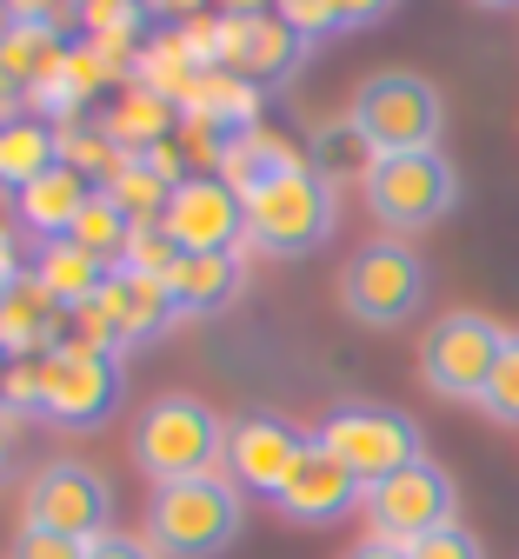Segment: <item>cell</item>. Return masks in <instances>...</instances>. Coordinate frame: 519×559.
Listing matches in <instances>:
<instances>
[{"label":"cell","instance_id":"27","mask_svg":"<svg viewBox=\"0 0 519 559\" xmlns=\"http://www.w3.org/2000/svg\"><path fill=\"white\" fill-rule=\"evenodd\" d=\"M180 260H187V253L167 240V227H133V240H127V253H120V266H127V273H146V280H174Z\"/></svg>","mask_w":519,"mask_h":559},{"label":"cell","instance_id":"9","mask_svg":"<svg viewBox=\"0 0 519 559\" xmlns=\"http://www.w3.org/2000/svg\"><path fill=\"white\" fill-rule=\"evenodd\" d=\"M340 307L359 326H406L426 307V260L406 240H366L346 266H340Z\"/></svg>","mask_w":519,"mask_h":559},{"label":"cell","instance_id":"32","mask_svg":"<svg viewBox=\"0 0 519 559\" xmlns=\"http://www.w3.org/2000/svg\"><path fill=\"white\" fill-rule=\"evenodd\" d=\"M87 559H161L154 546H146V533H101V539H87Z\"/></svg>","mask_w":519,"mask_h":559},{"label":"cell","instance_id":"40","mask_svg":"<svg viewBox=\"0 0 519 559\" xmlns=\"http://www.w3.org/2000/svg\"><path fill=\"white\" fill-rule=\"evenodd\" d=\"M0 460H8V427H0Z\"/></svg>","mask_w":519,"mask_h":559},{"label":"cell","instance_id":"7","mask_svg":"<svg viewBox=\"0 0 519 559\" xmlns=\"http://www.w3.org/2000/svg\"><path fill=\"white\" fill-rule=\"evenodd\" d=\"M499 346H506V326L493 313H480V307L439 313L420 333V380H426V393L480 406V393H486V380L499 367Z\"/></svg>","mask_w":519,"mask_h":559},{"label":"cell","instance_id":"41","mask_svg":"<svg viewBox=\"0 0 519 559\" xmlns=\"http://www.w3.org/2000/svg\"><path fill=\"white\" fill-rule=\"evenodd\" d=\"M0 373H8V354H0Z\"/></svg>","mask_w":519,"mask_h":559},{"label":"cell","instance_id":"16","mask_svg":"<svg viewBox=\"0 0 519 559\" xmlns=\"http://www.w3.org/2000/svg\"><path fill=\"white\" fill-rule=\"evenodd\" d=\"M67 307L40 287L34 273H21L8 294H0V354L8 360H47L54 346L67 340Z\"/></svg>","mask_w":519,"mask_h":559},{"label":"cell","instance_id":"39","mask_svg":"<svg viewBox=\"0 0 519 559\" xmlns=\"http://www.w3.org/2000/svg\"><path fill=\"white\" fill-rule=\"evenodd\" d=\"M473 8H493V14H512V8H519V0H473Z\"/></svg>","mask_w":519,"mask_h":559},{"label":"cell","instance_id":"6","mask_svg":"<svg viewBox=\"0 0 519 559\" xmlns=\"http://www.w3.org/2000/svg\"><path fill=\"white\" fill-rule=\"evenodd\" d=\"M333 227H340V187L327 174H314V160L247 200V240L273 260L314 253L320 240H333Z\"/></svg>","mask_w":519,"mask_h":559},{"label":"cell","instance_id":"30","mask_svg":"<svg viewBox=\"0 0 519 559\" xmlns=\"http://www.w3.org/2000/svg\"><path fill=\"white\" fill-rule=\"evenodd\" d=\"M413 559H486V546H480V533H467L460 520L453 526H439V533H426L420 546H406Z\"/></svg>","mask_w":519,"mask_h":559},{"label":"cell","instance_id":"14","mask_svg":"<svg viewBox=\"0 0 519 559\" xmlns=\"http://www.w3.org/2000/svg\"><path fill=\"white\" fill-rule=\"evenodd\" d=\"M359 500H366V486L314 440L307 447V460H300V473L286 479V493L273 500V513L280 520H293V526H333V520H346V513H359Z\"/></svg>","mask_w":519,"mask_h":559},{"label":"cell","instance_id":"26","mask_svg":"<svg viewBox=\"0 0 519 559\" xmlns=\"http://www.w3.org/2000/svg\"><path fill=\"white\" fill-rule=\"evenodd\" d=\"M480 413L493 427H519V333H506V346H499V367L480 393Z\"/></svg>","mask_w":519,"mask_h":559},{"label":"cell","instance_id":"3","mask_svg":"<svg viewBox=\"0 0 519 559\" xmlns=\"http://www.w3.org/2000/svg\"><path fill=\"white\" fill-rule=\"evenodd\" d=\"M346 120L374 154H420V147H439L447 100H439V87L426 74H413V67H380V74L359 81Z\"/></svg>","mask_w":519,"mask_h":559},{"label":"cell","instance_id":"23","mask_svg":"<svg viewBox=\"0 0 519 559\" xmlns=\"http://www.w3.org/2000/svg\"><path fill=\"white\" fill-rule=\"evenodd\" d=\"M107 193H114V206H120V214L133 221V227H161L167 221V200H174V187L154 174V167H146L140 154H127L107 180H101Z\"/></svg>","mask_w":519,"mask_h":559},{"label":"cell","instance_id":"24","mask_svg":"<svg viewBox=\"0 0 519 559\" xmlns=\"http://www.w3.org/2000/svg\"><path fill=\"white\" fill-rule=\"evenodd\" d=\"M67 240H73V247H87V253H94V260H107V266H120V253H127V240H133V221L120 214L114 193L101 187V193L81 206V221L67 227Z\"/></svg>","mask_w":519,"mask_h":559},{"label":"cell","instance_id":"17","mask_svg":"<svg viewBox=\"0 0 519 559\" xmlns=\"http://www.w3.org/2000/svg\"><path fill=\"white\" fill-rule=\"evenodd\" d=\"M94 193H101V187H94L81 167L60 160V167H47L40 180H27V187L14 193V221H21L40 247H47V240H67V227L81 221V206H87Z\"/></svg>","mask_w":519,"mask_h":559},{"label":"cell","instance_id":"29","mask_svg":"<svg viewBox=\"0 0 519 559\" xmlns=\"http://www.w3.org/2000/svg\"><path fill=\"white\" fill-rule=\"evenodd\" d=\"M273 14H280L286 27H300L307 40H320V34H346L340 0H273Z\"/></svg>","mask_w":519,"mask_h":559},{"label":"cell","instance_id":"18","mask_svg":"<svg viewBox=\"0 0 519 559\" xmlns=\"http://www.w3.org/2000/svg\"><path fill=\"white\" fill-rule=\"evenodd\" d=\"M307 167V154H293L280 133H267V127H240V133H227V147H220V160H213V174L227 180L240 200H253L260 187H273V180H286V174H300Z\"/></svg>","mask_w":519,"mask_h":559},{"label":"cell","instance_id":"10","mask_svg":"<svg viewBox=\"0 0 519 559\" xmlns=\"http://www.w3.org/2000/svg\"><path fill=\"white\" fill-rule=\"evenodd\" d=\"M359 513H366V533H374V539L420 546L426 533H439V526L460 520V486H453V473L439 466V460H413L393 479L366 486Z\"/></svg>","mask_w":519,"mask_h":559},{"label":"cell","instance_id":"34","mask_svg":"<svg viewBox=\"0 0 519 559\" xmlns=\"http://www.w3.org/2000/svg\"><path fill=\"white\" fill-rule=\"evenodd\" d=\"M393 8H400V0H340V21H346V34H359V27L387 21Z\"/></svg>","mask_w":519,"mask_h":559},{"label":"cell","instance_id":"28","mask_svg":"<svg viewBox=\"0 0 519 559\" xmlns=\"http://www.w3.org/2000/svg\"><path fill=\"white\" fill-rule=\"evenodd\" d=\"M8 419H40V360H8L0 373V427Z\"/></svg>","mask_w":519,"mask_h":559},{"label":"cell","instance_id":"13","mask_svg":"<svg viewBox=\"0 0 519 559\" xmlns=\"http://www.w3.org/2000/svg\"><path fill=\"white\" fill-rule=\"evenodd\" d=\"M167 240L180 253H240L247 240V200L220 174H187L167 200Z\"/></svg>","mask_w":519,"mask_h":559},{"label":"cell","instance_id":"8","mask_svg":"<svg viewBox=\"0 0 519 559\" xmlns=\"http://www.w3.org/2000/svg\"><path fill=\"white\" fill-rule=\"evenodd\" d=\"M314 440L359 479V486H380L393 479L400 466L426 460V433H420V419L400 413V406H333Z\"/></svg>","mask_w":519,"mask_h":559},{"label":"cell","instance_id":"2","mask_svg":"<svg viewBox=\"0 0 519 559\" xmlns=\"http://www.w3.org/2000/svg\"><path fill=\"white\" fill-rule=\"evenodd\" d=\"M240 526H247V493L227 473L154 486V500H146V546L161 559H220L240 539Z\"/></svg>","mask_w":519,"mask_h":559},{"label":"cell","instance_id":"4","mask_svg":"<svg viewBox=\"0 0 519 559\" xmlns=\"http://www.w3.org/2000/svg\"><path fill=\"white\" fill-rule=\"evenodd\" d=\"M366 214H374L387 234H426L460 206V174L439 147L420 154H380L366 167Z\"/></svg>","mask_w":519,"mask_h":559},{"label":"cell","instance_id":"25","mask_svg":"<svg viewBox=\"0 0 519 559\" xmlns=\"http://www.w3.org/2000/svg\"><path fill=\"white\" fill-rule=\"evenodd\" d=\"M81 21H87V47L120 60L140 40V27H146V0H87Z\"/></svg>","mask_w":519,"mask_h":559},{"label":"cell","instance_id":"12","mask_svg":"<svg viewBox=\"0 0 519 559\" xmlns=\"http://www.w3.org/2000/svg\"><path fill=\"white\" fill-rule=\"evenodd\" d=\"M314 433H300L293 419L280 413H240L234 427H227V479L240 486V493L253 500H280L286 493V479L300 473Z\"/></svg>","mask_w":519,"mask_h":559},{"label":"cell","instance_id":"37","mask_svg":"<svg viewBox=\"0 0 519 559\" xmlns=\"http://www.w3.org/2000/svg\"><path fill=\"white\" fill-rule=\"evenodd\" d=\"M220 14L227 21H260V14H273V0H220Z\"/></svg>","mask_w":519,"mask_h":559},{"label":"cell","instance_id":"19","mask_svg":"<svg viewBox=\"0 0 519 559\" xmlns=\"http://www.w3.org/2000/svg\"><path fill=\"white\" fill-rule=\"evenodd\" d=\"M60 53H67V40L54 27H0V120H14V107L27 94H40Z\"/></svg>","mask_w":519,"mask_h":559},{"label":"cell","instance_id":"20","mask_svg":"<svg viewBox=\"0 0 519 559\" xmlns=\"http://www.w3.org/2000/svg\"><path fill=\"white\" fill-rule=\"evenodd\" d=\"M240 253H187L180 266H174V280H167V294H174V307H180V320H207V313H220V307H234V294H240Z\"/></svg>","mask_w":519,"mask_h":559},{"label":"cell","instance_id":"11","mask_svg":"<svg viewBox=\"0 0 519 559\" xmlns=\"http://www.w3.org/2000/svg\"><path fill=\"white\" fill-rule=\"evenodd\" d=\"M21 526L67 533V539L87 546V539L114 533V486L87 460H47L21 493Z\"/></svg>","mask_w":519,"mask_h":559},{"label":"cell","instance_id":"35","mask_svg":"<svg viewBox=\"0 0 519 559\" xmlns=\"http://www.w3.org/2000/svg\"><path fill=\"white\" fill-rule=\"evenodd\" d=\"M340 559H413V552H406V546H393V539H374V533H366V539H359V546H346Z\"/></svg>","mask_w":519,"mask_h":559},{"label":"cell","instance_id":"15","mask_svg":"<svg viewBox=\"0 0 519 559\" xmlns=\"http://www.w3.org/2000/svg\"><path fill=\"white\" fill-rule=\"evenodd\" d=\"M307 53H314V40L300 27H286L280 14L220 21V67H234L247 81H286V74H300Z\"/></svg>","mask_w":519,"mask_h":559},{"label":"cell","instance_id":"33","mask_svg":"<svg viewBox=\"0 0 519 559\" xmlns=\"http://www.w3.org/2000/svg\"><path fill=\"white\" fill-rule=\"evenodd\" d=\"M60 0H0V27H54Z\"/></svg>","mask_w":519,"mask_h":559},{"label":"cell","instance_id":"5","mask_svg":"<svg viewBox=\"0 0 519 559\" xmlns=\"http://www.w3.org/2000/svg\"><path fill=\"white\" fill-rule=\"evenodd\" d=\"M120 393H127L120 354H101L87 340H60L40 360V419L60 433H101L120 413Z\"/></svg>","mask_w":519,"mask_h":559},{"label":"cell","instance_id":"21","mask_svg":"<svg viewBox=\"0 0 519 559\" xmlns=\"http://www.w3.org/2000/svg\"><path fill=\"white\" fill-rule=\"evenodd\" d=\"M27 273L40 280V287H47L67 313H81V307L107 287V273H114V266H107V260H94L87 247H73V240H47V247L34 253V266H27Z\"/></svg>","mask_w":519,"mask_h":559},{"label":"cell","instance_id":"38","mask_svg":"<svg viewBox=\"0 0 519 559\" xmlns=\"http://www.w3.org/2000/svg\"><path fill=\"white\" fill-rule=\"evenodd\" d=\"M193 8L200 0H146V14H180V21H193Z\"/></svg>","mask_w":519,"mask_h":559},{"label":"cell","instance_id":"22","mask_svg":"<svg viewBox=\"0 0 519 559\" xmlns=\"http://www.w3.org/2000/svg\"><path fill=\"white\" fill-rule=\"evenodd\" d=\"M47 167H60V133L47 120H0V180L21 193Z\"/></svg>","mask_w":519,"mask_h":559},{"label":"cell","instance_id":"36","mask_svg":"<svg viewBox=\"0 0 519 559\" xmlns=\"http://www.w3.org/2000/svg\"><path fill=\"white\" fill-rule=\"evenodd\" d=\"M21 273H27V266H21V253H14V240H8V234H0V294H8V287H14V280H21Z\"/></svg>","mask_w":519,"mask_h":559},{"label":"cell","instance_id":"31","mask_svg":"<svg viewBox=\"0 0 519 559\" xmlns=\"http://www.w3.org/2000/svg\"><path fill=\"white\" fill-rule=\"evenodd\" d=\"M8 559H87V546H81V539H67V533H40V526H21Z\"/></svg>","mask_w":519,"mask_h":559},{"label":"cell","instance_id":"1","mask_svg":"<svg viewBox=\"0 0 519 559\" xmlns=\"http://www.w3.org/2000/svg\"><path fill=\"white\" fill-rule=\"evenodd\" d=\"M133 466L174 486V479H207V473H227V427L220 413L193 393H161L133 413Z\"/></svg>","mask_w":519,"mask_h":559}]
</instances>
